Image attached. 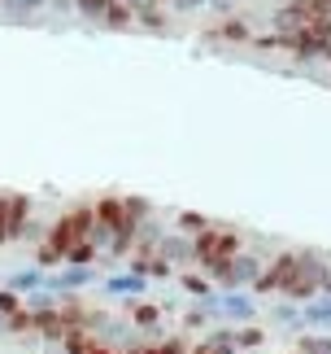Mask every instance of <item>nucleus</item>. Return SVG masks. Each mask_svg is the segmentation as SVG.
<instances>
[{
  "instance_id": "obj_1",
  "label": "nucleus",
  "mask_w": 331,
  "mask_h": 354,
  "mask_svg": "<svg viewBox=\"0 0 331 354\" xmlns=\"http://www.w3.org/2000/svg\"><path fill=\"white\" fill-rule=\"evenodd\" d=\"M35 289H44V271H39V267H31V271H18V276L9 280V293H18V297L35 293Z\"/></svg>"
},
{
  "instance_id": "obj_2",
  "label": "nucleus",
  "mask_w": 331,
  "mask_h": 354,
  "mask_svg": "<svg viewBox=\"0 0 331 354\" xmlns=\"http://www.w3.org/2000/svg\"><path fill=\"white\" fill-rule=\"evenodd\" d=\"M105 289L109 293H144V276H114Z\"/></svg>"
},
{
  "instance_id": "obj_3",
  "label": "nucleus",
  "mask_w": 331,
  "mask_h": 354,
  "mask_svg": "<svg viewBox=\"0 0 331 354\" xmlns=\"http://www.w3.org/2000/svg\"><path fill=\"white\" fill-rule=\"evenodd\" d=\"M253 271H257V263H253V258H236V263L227 267V280H248Z\"/></svg>"
},
{
  "instance_id": "obj_4",
  "label": "nucleus",
  "mask_w": 331,
  "mask_h": 354,
  "mask_svg": "<svg viewBox=\"0 0 331 354\" xmlns=\"http://www.w3.org/2000/svg\"><path fill=\"white\" fill-rule=\"evenodd\" d=\"M74 5H79L83 13H92V18H105V13L114 9V0H74Z\"/></svg>"
},
{
  "instance_id": "obj_5",
  "label": "nucleus",
  "mask_w": 331,
  "mask_h": 354,
  "mask_svg": "<svg viewBox=\"0 0 331 354\" xmlns=\"http://www.w3.org/2000/svg\"><path fill=\"white\" fill-rule=\"evenodd\" d=\"M18 306H22V297H18V293L0 289V315H5V319H13V315H18Z\"/></svg>"
},
{
  "instance_id": "obj_6",
  "label": "nucleus",
  "mask_w": 331,
  "mask_h": 354,
  "mask_svg": "<svg viewBox=\"0 0 331 354\" xmlns=\"http://www.w3.org/2000/svg\"><path fill=\"white\" fill-rule=\"evenodd\" d=\"M205 5H210V0H170V9H179V13H197Z\"/></svg>"
},
{
  "instance_id": "obj_7",
  "label": "nucleus",
  "mask_w": 331,
  "mask_h": 354,
  "mask_svg": "<svg viewBox=\"0 0 331 354\" xmlns=\"http://www.w3.org/2000/svg\"><path fill=\"white\" fill-rule=\"evenodd\" d=\"M9 5H18V9H44L48 0H9Z\"/></svg>"
},
{
  "instance_id": "obj_8",
  "label": "nucleus",
  "mask_w": 331,
  "mask_h": 354,
  "mask_svg": "<svg viewBox=\"0 0 331 354\" xmlns=\"http://www.w3.org/2000/svg\"><path fill=\"white\" fill-rule=\"evenodd\" d=\"M214 5H218V9H231V0H214Z\"/></svg>"
}]
</instances>
